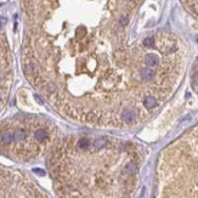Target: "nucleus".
I'll list each match as a JSON object with an SVG mask.
<instances>
[{
	"label": "nucleus",
	"mask_w": 198,
	"mask_h": 198,
	"mask_svg": "<svg viewBox=\"0 0 198 198\" xmlns=\"http://www.w3.org/2000/svg\"><path fill=\"white\" fill-rule=\"evenodd\" d=\"M55 128L33 114H18L0 123V155L28 162L38 158L52 143Z\"/></svg>",
	"instance_id": "obj_2"
},
{
	"label": "nucleus",
	"mask_w": 198,
	"mask_h": 198,
	"mask_svg": "<svg viewBox=\"0 0 198 198\" xmlns=\"http://www.w3.org/2000/svg\"><path fill=\"white\" fill-rule=\"evenodd\" d=\"M0 198H49L37 184L17 170L0 167Z\"/></svg>",
	"instance_id": "obj_3"
},
{
	"label": "nucleus",
	"mask_w": 198,
	"mask_h": 198,
	"mask_svg": "<svg viewBox=\"0 0 198 198\" xmlns=\"http://www.w3.org/2000/svg\"><path fill=\"white\" fill-rule=\"evenodd\" d=\"M13 79L12 56L7 39L0 27V111L5 107Z\"/></svg>",
	"instance_id": "obj_4"
},
{
	"label": "nucleus",
	"mask_w": 198,
	"mask_h": 198,
	"mask_svg": "<svg viewBox=\"0 0 198 198\" xmlns=\"http://www.w3.org/2000/svg\"><path fill=\"white\" fill-rule=\"evenodd\" d=\"M124 171L129 175H134L137 173V167L134 164V163H128L125 167H124Z\"/></svg>",
	"instance_id": "obj_5"
},
{
	"label": "nucleus",
	"mask_w": 198,
	"mask_h": 198,
	"mask_svg": "<svg viewBox=\"0 0 198 198\" xmlns=\"http://www.w3.org/2000/svg\"><path fill=\"white\" fill-rule=\"evenodd\" d=\"M137 1L21 0L25 75L60 113L116 125L130 83H162L169 75L152 62L157 54L179 51L174 38L155 48L126 41L124 29Z\"/></svg>",
	"instance_id": "obj_1"
}]
</instances>
